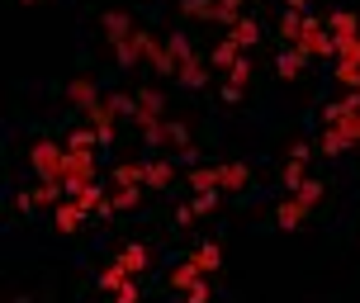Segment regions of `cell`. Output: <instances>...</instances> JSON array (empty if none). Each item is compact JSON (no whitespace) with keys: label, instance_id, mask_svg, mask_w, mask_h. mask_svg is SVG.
<instances>
[{"label":"cell","instance_id":"6da1fadb","mask_svg":"<svg viewBox=\"0 0 360 303\" xmlns=\"http://www.w3.org/2000/svg\"><path fill=\"white\" fill-rule=\"evenodd\" d=\"M29 161H34V171H38V180H67V152L57 143H34L29 147Z\"/></svg>","mask_w":360,"mask_h":303},{"label":"cell","instance_id":"7a4b0ae2","mask_svg":"<svg viewBox=\"0 0 360 303\" xmlns=\"http://www.w3.org/2000/svg\"><path fill=\"white\" fill-rule=\"evenodd\" d=\"M294 48H299L304 57H327V62H332V57H337V38H327V24H323V19H308V34L299 38Z\"/></svg>","mask_w":360,"mask_h":303},{"label":"cell","instance_id":"3957f363","mask_svg":"<svg viewBox=\"0 0 360 303\" xmlns=\"http://www.w3.org/2000/svg\"><path fill=\"white\" fill-rule=\"evenodd\" d=\"M162 109H166L162 90H157V86H143V90H138V119H133V124H138V128L157 124V119H162Z\"/></svg>","mask_w":360,"mask_h":303},{"label":"cell","instance_id":"277c9868","mask_svg":"<svg viewBox=\"0 0 360 303\" xmlns=\"http://www.w3.org/2000/svg\"><path fill=\"white\" fill-rule=\"evenodd\" d=\"M62 195H67V190H62L57 180H38L34 190H24V195H19L15 204H19V209H38V204H57Z\"/></svg>","mask_w":360,"mask_h":303},{"label":"cell","instance_id":"5b68a950","mask_svg":"<svg viewBox=\"0 0 360 303\" xmlns=\"http://www.w3.org/2000/svg\"><path fill=\"white\" fill-rule=\"evenodd\" d=\"M86 119H90V128L100 133V143H114V119H119V114H114L109 100H95V105L86 109Z\"/></svg>","mask_w":360,"mask_h":303},{"label":"cell","instance_id":"8992f818","mask_svg":"<svg viewBox=\"0 0 360 303\" xmlns=\"http://www.w3.org/2000/svg\"><path fill=\"white\" fill-rule=\"evenodd\" d=\"M356 114H360V95L351 90L346 100H332V105L323 109V124H327V128H342V124H351Z\"/></svg>","mask_w":360,"mask_h":303},{"label":"cell","instance_id":"52a82bcc","mask_svg":"<svg viewBox=\"0 0 360 303\" xmlns=\"http://www.w3.org/2000/svg\"><path fill=\"white\" fill-rule=\"evenodd\" d=\"M67 180L95 185V152H67Z\"/></svg>","mask_w":360,"mask_h":303},{"label":"cell","instance_id":"ba28073f","mask_svg":"<svg viewBox=\"0 0 360 303\" xmlns=\"http://www.w3.org/2000/svg\"><path fill=\"white\" fill-rule=\"evenodd\" d=\"M133 34H138V29H133V19H128V15H119V10H109V15H105V38H109V48L128 43Z\"/></svg>","mask_w":360,"mask_h":303},{"label":"cell","instance_id":"9c48e42d","mask_svg":"<svg viewBox=\"0 0 360 303\" xmlns=\"http://www.w3.org/2000/svg\"><path fill=\"white\" fill-rule=\"evenodd\" d=\"M304 218H308V204H304V199H299V195H289L285 204H280V209H275V223H280V228H289V232L299 228V223H304Z\"/></svg>","mask_w":360,"mask_h":303},{"label":"cell","instance_id":"30bf717a","mask_svg":"<svg viewBox=\"0 0 360 303\" xmlns=\"http://www.w3.org/2000/svg\"><path fill=\"white\" fill-rule=\"evenodd\" d=\"M247 81H252V62H247V57H237L233 67H228V86H223V95H228V100H237Z\"/></svg>","mask_w":360,"mask_h":303},{"label":"cell","instance_id":"8fae6325","mask_svg":"<svg viewBox=\"0 0 360 303\" xmlns=\"http://www.w3.org/2000/svg\"><path fill=\"white\" fill-rule=\"evenodd\" d=\"M199 280H204V275H199L195 261H180V266L171 270V289H176V294H190V289H195Z\"/></svg>","mask_w":360,"mask_h":303},{"label":"cell","instance_id":"7c38bea8","mask_svg":"<svg viewBox=\"0 0 360 303\" xmlns=\"http://www.w3.org/2000/svg\"><path fill=\"white\" fill-rule=\"evenodd\" d=\"M119 266H124L128 275H147V266H152V251H147V247H124V251H119Z\"/></svg>","mask_w":360,"mask_h":303},{"label":"cell","instance_id":"4fadbf2b","mask_svg":"<svg viewBox=\"0 0 360 303\" xmlns=\"http://www.w3.org/2000/svg\"><path fill=\"white\" fill-rule=\"evenodd\" d=\"M304 34H308V15H299V10H285V15H280V38H289V48H294Z\"/></svg>","mask_w":360,"mask_h":303},{"label":"cell","instance_id":"5bb4252c","mask_svg":"<svg viewBox=\"0 0 360 303\" xmlns=\"http://www.w3.org/2000/svg\"><path fill=\"white\" fill-rule=\"evenodd\" d=\"M237 57H242V48H237L233 38H218V43H214V53H209V62H214V72H228Z\"/></svg>","mask_w":360,"mask_h":303},{"label":"cell","instance_id":"9a60e30c","mask_svg":"<svg viewBox=\"0 0 360 303\" xmlns=\"http://www.w3.org/2000/svg\"><path fill=\"white\" fill-rule=\"evenodd\" d=\"M228 38H233V43L242 48V53H247V48H256V43H261V34H256V19H247V15H242V19L233 24V29H228Z\"/></svg>","mask_w":360,"mask_h":303},{"label":"cell","instance_id":"2e32d148","mask_svg":"<svg viewBox=\"0 0 360 303\" xmlns=\"http://www.w3.org/2000/svg\"><path fill=\"white\" fill-rule=\"evenodd\" d=\"M304 62H308V57L299 53V48H285V53H280V62H275V72L285 76V81H299V76H304Z\"/></svg>","mask_w":360,"mask_h":303},{"label":"cell","instance_id":"e0dca14e","mask_svg":"<svg viewBox=\"0 0 360 303\" xmlns=\"http://www.w3.org/2000/svg\"><path fill=\"white\" fill-rule=\"evenodd\" d=\"M190 261L199 266V275H214V270L223 266V247H218V242H204V247H199Z\"/></svg>","mask_w":360,"mask_h":303},{"label":"cell","instance_id":"ac0fdd59","mask_svg":"<svg viewBox=\"0 0 360 303\" xmlns=\"http://www.w3.org/2000/svg\"><path fill=\"white\" fill-rule=\"evenodd\" d=\"M304 161H308V147H294V157L285 161V190H299L304 185Z\"/></svg>","mask_w":360,"mask_h":303},{"label":"cell","instance_id":"d6986e66","mask_svg":"<svg viewBox=\"0 0 360 303\" xmlns=\"http://www.w3.org/2000/svg\"><path fill=\"white\" fill-rule=\"evenodd\" d=\"M67 100H72V105H81V109H90L95 100H100V95H95V81H90V76H76L72 86H67Z\"/></svg>","mask_w":360,"mask_h":303},{"label":"cell","instance_id":"ffe728a7","mask_svg":"<svg viewBox=\"0 0 360 303\" xmlns=\"http://www.w3.org/2000/svg\"><path fill=\"white\" fill-rule=\"evenodd\" d=\"M114 180L119 185H147V161H119L114 166Z\"/></svg>","mask_w":360,"mask_h":303},{"label":"cell","instance_id":"44dd1931","mask_svg":"<svg viewBox=\"0 0 360 303\" xmlns=\"http://www.w3.org/2000/svg\"><path fill=\"white\" fill-rule=\"evenodd\" d=\"M81 218H86V209H81L76 199L57 204V232H76V228H81Z\"/></svg>","mask_w":360,"mask_h":303},{"label":"cell","instance_id":"7402d4cb","mask_svg":"<svg viewBox=\"0 0 360 303\" xmlns=\"http://www.w3.org/2000/svg\"><path fill=\"white\" fill-rule=\"evenodd\" d=\"M176 180V166L171 161H147V190H166Z\"/></svg>","mask_w":360,"mask_h":303},{"label":"cell","instance_id":"603a6c76","mask_svg":"<svg viewBox=\"0 0 360 303\" xmlns=\"http://www.w3.org/2000/svg\"><path fill=\"white\" fill-rule=\"evenodd\" d=\"M242 185H247V166H242V161L218 166V190H242Z\"/></svg>","mask_w":360,"mask_h":303},{"label":"cell","instance_id":"cb8c5ba5","mask_svg":"<svg viewBox=\"0 0 360 303\" xmlns=\"http://www.w3.org/2000/svg\"><path fill=\"white\" fill-rule=\"evenodd\" d=\"M180 86H190V90H199V86H209V67H204V62H199V57H195V62H185V67H180Z\"/></svg>","mask_w":360,"mask_h":303},{"label":"cell","instance_id":"d4e9b609","mask_svg":"<svg viewBox=\"0 0 360 303\" xmlns=\"http://www.w3.org/2000/svg\"><path fill=\"white\" fill-rule=\"evenodd\" d=\"M128 280H133V275H128V270L119 266V261H114V266H105V270H100V289H105V294H119V289H124Z\"/></svg>","mask_w":360,"mask_h":303},{"label":"cell","instance_id":"484cf974","mask_svg":"<svg viewBox=\"0 0 360 303\" xmlns=\"http://www.w3.org/2000/svg\"><path fill=\"white\" fill-rule=\"evenodd\" d=\"M346 147H351V138H346L342 128H327V133H323V143H318V152H323V157H342Z\"/></svg>","mask_w":360,"mask_h":303},{"label":"cell","instance_id":"4316f807","mask_svg":"<svg viewBox=\"0 0 360 303\" xmlns=\"http://www.w3.org/2000/svg\"><path fill=\"white\" fill-rule=\"evenodd\" d=\"M138 199H143V185H119V190H114V195H109V209H114V214H119V209H133V204H138Z\"/></svg>","mask_w":360,"mask_h":303},{"label":"cell","instance_id":"83f0119b","mask_svg":"<svg viewBox=\"0 0 360 303\" xmlns=\"http://www.w3.org/2000/svg\"><path fill=\"white\" fill-rule=\"evenodd\" d=\"M327 29H332V38H346V34H360V24L351 10H337V15L327 19Z\"/></svg>","mask_w":360,"mask_h":303},{"label":"cell","instance_id":"f1b7e54d","mask_svg":"<svg viewBox=\"0 0 360 303\" xmlns=\"http://www.w3.org/2000/svg\"><path fill=\"white\" fill-rule=\"evenodd\" d=\"M190 190H218V166H195L190 171Z\"/></svg>","mask_w":360,"mask_h":303},{"label":"cell","instance_id":"f546056e","mask_svg":"<svg viewBox=\"0 0 360 303\" xmlns=\"http://www.w3.org/2000/svg\"><path fill=\"white\" fill-rule=\"evenodd\" d=\"M337 62H360V34L337 38Z\"/></svg>","mask_w":360,"mask_h":303},{"label":"cell","instance_id":"4dcf8cb0","mask_svg":"<svg viewBox=\"0 0 360 303\" xmlns=\"http://www.w3.org/2000/svg\"><path fill=\"white\" fill-rule=\"evenodd\" d=\"M166 48H171V57H176V67H185V62H195V48H190V38H166Z\"/></svg>","mask_w":360,"mask_h":303},{"label":"cell","instance_id":"1f68e13d","mask_svg":"<svg viewBox=\"0 0 360 303\" xmlns=\"http://www.w3.org/2000/svg\"><path fill=\"white\" fill-rule=\"evenodd\" d=\"M337 81H342V86H351L360 95V62H337Z\"/></svg>","mask_w":360,"mask_h":303},{"label":"cell","instance_id":"d6a6232c","mask_svg":"<svg viewBox=\"0 0 360 303\" xmlns=\"http://www.w3.org/2000/svg\"><path fill=\"white\" fill-rule=\"evenodd\" d=\"M214 5H218V0H180V10L195 15V19H214Z\"/></svg>","mask_w":360,"mask_h":303},{"label":"cell","instance_id":"836d02e7","mask_svg":"<svg viewBox=\"0 0 360 303\" xmlns=\"http://www.w3.org/2000/svg\"><path fill=\"white\" fill-rule=\"evenodd\" d=\"M323 190H327L323 180H304V185H299V190H294V195H299V199H304V204H308V209H313V204H318V199H323Z\"/></svg>","mask_w":360,"mask_h":303},{"label":"cell","instance_id":"e575fe53","mask_svg":"<svg viewBox=\"0 0 360 303\" xmlns=\"http://www.w3.org/2000/svg\"><path fill=\"white\" fill-rule=\"evenodd\" d=\"M109 105H114V114H128V119H138V95H109Z\"/></svg>","mask_w":360,"mask_h":303},{"label":"cell","instance_id":"d590c367","mask_svg":"<svg viewBox=\"0 0 360 303\" xmlns=\"http://www.w3.org/2000/svg\"><path fill=\"white\" fill-rule=\"evenodd\" d=\"M171 147H190V128L185 124H171Z\"/></svg>","mask_w":360,"mask_h":303},{"label":"cell","instance_id":"8d00e7d4","mask_svg":"<svg viewBox=\"0 0 360 303\" xmlns=\"http://www.w3.org/2000/svg\"><path fill=\"white\" fill-rule=\"evenodd\" d=\"M114 303H138V285H133V280H128V285L119 289V294H114Z\"/></svg>","mask_w":360,"mask_h":303},{"label":"cell","instance_id":"74e56055","mask_svg":"<svg viewBox=\"0 0 360 303\" xmlns=\"http://www.w3.org/2000/svg\"><path fill=\"white\" fill-rule=\"evenodd\" d=\"M185 299H190V303H209V285H204V280H199V285L190 289V294H185Z\"/></svg>","mask_w":360,"mask_h":303},{"label":"cell","instance_id":"f35d334b","mask_svg":"<svg viewBox=\"0 0 360 303\" xmlns=\"http://www.w3.org/2000/svg\"><path fill=\"white\" fill-rule=\"evenodd\" d=\"M342 133H346V138H351V143H360V114H356V119H351V124H342Z\"/></svg>","mask_w":360,"mask_h":303},{"label":"cell","instance_id":"ab89813d","mask_svg":"<svg viewBox=\"0 0 360 303\" xmlns=\"http://www.w3.org/2000/svg\"><path fill=\"white\" fill-rule=\"evenodd\" d=\"M24 5H38V0H24Z\"/></svg>","mask_w":360,"mask_h":303},{"label":"cell","instance_id":"60d3db41","mask_svg":"<svg viewBox=\"0 0 360 303\" xmlns=\"http://www.w3.org/2000/svg\"><path fill=\"white\" fill-rule=\"evenodd\" d=\"M233 5H247V0H233Z\"/></svg>","mask_w":360,"mask_h":303}]
</instances>
